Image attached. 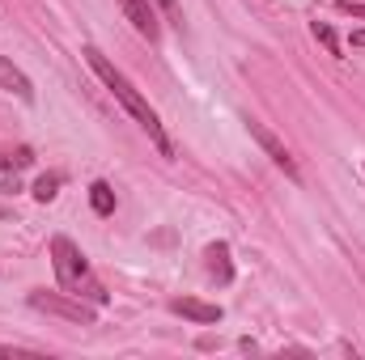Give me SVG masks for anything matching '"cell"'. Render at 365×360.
Returning <instances> with one entry per match:
<instances>
[{
	"instance_id": "cell-1",
	"label": "cell",
	"mask_w": 365,
	"mask_h": 360,
	"mask_svg": "<svg viewBox=\"0 0 365 360\" xmlns=\"http://www.w3.org/2000/svg\"><path fill=\"white\" fill-rule=\"evenodd\" d=\"M86 64L98 73V81L115 93V102H119V106H123V110H128V115H132V119L149 132V140L162 149V157H170V153H175V149H170V136H166V127H162L158 110L149 106V97L136 90V85H132V81H128V77H123V73H119V68H115V64H110L98 47H86Z\"/></svg>"
},
{
	"instance_id": "cell-2",
	"label": "cell",
	"mask_w": 365,
	"mask_h": 360,
	"mask_svg": "<svg viewBox=\"0 0 365 360\" xmlns=\"http://www.w3.org/2000/svg\"><path fill=\"white\" fill-rule=\"evenodd\" d=\"M51 268H56V280L64 292L81 297V301H93V305H106V288L98 284L90 259L77 250V242L68 238H51Z\"/></svg>"
},
{
	"instance_id": "cell-3",
	"label": "cell",
	"mask_w": 365,
	"mask_h": 360,
	"mask_svg": "<svg viewBox=\"0 0 365 360\" xmlns=\"http://www.w3.org/2000/svg\"><path fill=\"white\" fill-rule=\"evenodd\" d=\"M34 309H43V314H56V318H68V322H81V327H93V318H98V305L93 301H81V297H73V292H47V288H34L30 297H26Z\"/></svg>"
},
{
	"instance_id": "cell-4",
	"label": "cell",
	"mask_w": 365,
	"mask_h": 360,
	"mask_svg": "<svg viewBox=\"0 0 365 360\" xmlns=\"http://www.w3.org/2000/svg\"><path fill=\"white\" fill-rule=\"evenodd\" d=\"M247 132H251V136L259 140V149H264V153L272 157V162L280 166V170H284V174H289V179H297V162L289 157V149H284V144L276 140V136L268 132V127H264V123H255V119H247Z\"/></svg>"
},
{
	"instance_id": "cell-5",
	"label": "cell",
	"mask_w": 365,
	"mask_h": 360,
	"mask_svg": "<svg viewBox=\"0 0 365 360\" xmlns=\"http://www.w3.org/2000/svg\"><path fill=\"white\" fill-rule=\"evenodd\" d=\"M119 9H123V17L132 21V30L140 34V38H149V43H158V13H153V4L149 0H119Z\"/></svg>"
},
{
	"instance_id": "cell-6",
	"label": "cell",
	"mask_w": 365,
	"mask_h": 360,
	"mask_svg": "<svg viewBox=\"0 0 365 360\" xmlns=\"http://www.w3.org/2000/svg\"><path fill=\"white\" fill-rule=\"evenodd\" d=\"M170 309L182 314V318H191V322H200V327L221 322V305H208V301H195V297H175V301H170Z\"/></svg>"
},
{
	"instance_id": "cell-7",
	"label": "cell",
	"mask_w": 365,
	"mask_h": 360,
	"mask_svg": "<svg viewBox=\"0 0 365 360\" xmlns=\"http://www.w3.org/2000/svg\"><path fill=\"white\" fill-rule=\"evenodd\" d=\"M0 90L17 93L21 102H34V85H30V77H26L13 60H4V55H0Z\"/></svg>"
},
{
	"instance_id": "cell-8",
	"label": "cell",
	"mask_w": 365,
	"mask_h": 360,
	"mask_svg": "<svg viewBox=\"0 0 365 360\" xmlns=\"http://www.w3.org/2000/svg\"><path fill=\"white\" fill-rule=\"evenodd\" d=\"M204 263H208V275H212L217 284H230V280H234V263H230V246H225V242H212V246L204 250Z\"/></svg>"
},
{
	"instance_id": "cell-9",
	"label": "cell",
	"mask_w": 365,
	"mask_h": 360,
	"mask_svg": "<svg viewBox=\"0 0 365 360\" xmlns=\"http://www.w3.org/2000/svg\"><path fill=\"white\" fill-rule=\"evenodd\" d=\"M90 203L98 216H110L115 212V191H110V182H93L90 186Z\"/></svg>"
},
{
	"instance_id": "cell-10",
	"label": "cell",
	"mask_w": 365,
	"mask_h": 360,
	"mask_svg": "<svg viewBox=\"0 0 365 360\" xmlns=\"http://www.w3.org/2000/svg\"><path fill=\"white\" fill-rule=\"evenodd\" d=\"M60 186H64V174H43V179L34 182V199H38V203H47V199H56V195H60Z\"/></svg>"
},
{
	"instance_id": "cell-11",
	"label": "cell",
	"mask_w": 365,
	"mask_h": 360,
	"mask_svg": "<svg viewBox=\"0 0 365 360\" xmlns=\"http://www.w3.org/2000/svg\"><path fill=\"white\" fill-rule=\"evenodd\" d=\"M34 162V149H13V153H0V170H26Z\"/></svg>"
},
{
	"instance_id": "cell-12",
	"label": "cell",
	"mask_w": 365,
	"mask_h": 360,
	"mask_svg": "<svg viewBox=\"0 0 365 360\" xmlns=\"http://www.w3.org/2000/svg\"><path fill=\"white\" fill-rule=\"evenodd\" d=\"M314 38H319V43H323V47H327L331 55H340V43H336V30H331L327 21H314Z\"/></svg>"
},
{
	"instance_id": "cell-13",
	"label": "cell",
	"mask_w": 365,
	"mask_h": 360,
	"mask_svg": "<svg viewBox=\"0 0 365 360\" xmlns=\"http://www.w3.org/2000/svg\"><path fill=\"white\" fill-rule=\"evenodd\" d=\"M153 4H158V9L175 21V26H182V21H179V17H182V13H179V0H153Z\"/></svg>"
},
{
	"instance_id": "cell-14",
	"label": "cell",
	"mask_w": 365,
	"mask_h": 360,
	"mask_svg": "<svg viewBox=\"0 0 365 360\" xmlns=\"http://www.w3.org/2000/svg\"><path fill=\"white\" fill-rule=\"evenodd\" d=\"M340 13H353V17H365V4H353V0H340Z\"/></svg>"
},
{
	"instance_id": "cell-15",
	"label": "cell",
	"mask_w": 365,
	"mask_h": 360,
	"mask_svg": "<svg viewBox=\"0 0 365 360\" xmlns=\"http://www.w3.org/2000/svg\"><path fill=\"white\" fill-rule=\"evenodd\" d=\"M353 47H365V30H353Z\"/></svg>"
},
{
	"instance_id": "cell-16",
	"label": "cell",
	"mask_w": 365,
	"mask_h": 360,
	"mask_svg": "<svg viewBox=\"0 0 365 360\" xmlns=\"http://www.w3.org/2000/svg\"><path fill=\"white\" fill-rule=\"evenodd\" d=\"M13 352H17L13 344H0V356H13Z\"/></svg>"
},
{
	"instance_id": "cell-17",
	"label": "cell",
	"mask_w": 365,
	"mask_h": 360,
	"mask_svg": "<svg viewBox=\"0 0 365 360\" xmlns=\"http://www.w3.org/2000/svg\"><path fill=\"white\" fill-rule=\"evenodd\" d=\"M0 216H4V208H0Z\"/></svg>"
}]
</instances>
